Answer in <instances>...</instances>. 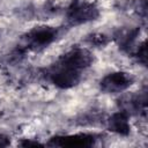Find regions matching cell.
<instances>
[{"mask_svg": "<svg viewBox=\"0 0 148 148\" xmlns=\"http://www.w3.org/2000/svg\"><path fill=\"white\" fill-rule=\"evenodd\" d=\"M56 145L59 146H91L94 145V136L88 134H75L69 136L57 138Z\"/></svg>", "mask_w": 148, "mask_h": 148, "instance_id": "52a82bcc", "label": "cell"}, {"mask_svg": "<svg viewBox=\"0 0 148 148\" xmlns=\"http://www.w3.org/2000/svg\"><path fill=\"white\" fill-rule=\"evenodd\" d=\"M80 79H81V72L62 65H58L56 67V71H53L51 74L52 82L61 89H68L74 87L80 82Z\"/></svg>", "mask_w": 148, "mask_h": 148, "instance_id": "5b68a950", "label": "cell"}, {"mask_svg": "<svg viewBox=\"0 0 148 148\" xmlns=\"http://www.w3.org/2000/svg\"><path fill=\"white\" fill-rule=\"evenodd\" d=\"M134 79L130 73L126 72H113L105 75L101 81L102 90L106 92H121L126 90Z\"/></svg>", "mask_w": 148, "mask_h": 148, "instance_id": "3957f363", "label": "cell"}, {"mask_svg": "<svg viewBox=\"0 0 148 148\" xmlns=\"http://www.w3.org/2000/svg\"><path fill=\"white\" fill-rule=\"evenodd\" d=\"M109 127L111 128V131L120 135H127L130 133V123L127 113L125 111L113 113L109 120Z\"/></svg>", "mask_w": 148, "mask_h": 148, "instance_id": "8992f818", "label": "cell"}, {"mask_svg": "<svg viewBox=\"0 0 148 148\" xmlns=\"http://www.w3.org/2000/svg\"><path fill=\"white\" fill-rule=\"evenodd\" d=\"M9 145V139L3 135V134H0V146H8Z\"/></svg>", "mask_w": 148, "mask_h": 148, "instance_id": "9c48e42d", "label": "cell"}, {"mask_svg": "<svg viewBox=\"0 0 148 148\" xmlns=\"http://www.w3.org/2000/svg\"><path fill=\"white\" fill-rule=\"evenodd\" d=\"M92 62V56L91 53L86 49H73L69 52H67L60 60L59 65L69 67L72 69L82 72L84 68L89 67Z\"/></svg>", "mask_w": 148, "mask_h": 148, "instance_id": "277c9868", "label": "cell"}, {"mask_svg": "<svg viewBox=\"0 0 148 148\" xmlns=\"http://www.w3.org/2000/svg\"><path fill=\"white\" fill-rule=\"evenodd\" d=\"M57 36H58L57 28L43 25V27H36L31 29L27 34L25 40L29 47L37 50V49H42L50 45L53 40H56Z\"/></svg>", "mask_w": 148, "mask_h": 148, "instance_id": "7a4b0ae2", "label": "cell"}, {"mask_svg": "<svg viewBox=\"0 0 148 148\" xmlns=\"http://www.w3.org/2000/svg\"><path fill=\"white\" fill-rule=\"evenodd\" d=\"M88 42L91 45L102 46V45H105L108 43V37L104 34H92L88 37Z\"/></svg>", "mask_w": 148, "mask_h": 148, "instance_id": "ba28073f", "label": "cell"}, {"mask_svg": "<svg viewBox=\"0 0 148 148\" xmlns=\"http://www.w3.org/2000/svg\"><path fill=\"white\" fill-rule=\"evenodd\" d=\"M98 8L88 0H73L66 12L67 22L71 25H80L95 20L98 16Z\"/></svg>", "mask_w": 148, "mask_h": 148, "instance_id": "6da1fadb", "label": "cell"}]
</instances>
